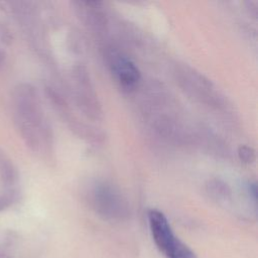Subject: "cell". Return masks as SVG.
I'll return each instance as SVG.
<instances>
[{"label": "cell", "mask_w": 258, "mask_h": 258, "mask_svg": "<svg viewBox=\"0 0 258 258\" xmlns=\"http://www.w3.org/2000/svg\"><path fill=\"white\" fill-rule=\"evenodd\" d=\"M88 198L94 208L109 217H120L127 211V201L120 188L106 180H95L88 186Z\"/></svg>", "instance_id": "2"}, {"label": "cell", "mask_w": 258, "mask_h": 258, "mask_svg": "<svg viewBox=\"0 0 258 258\" xmlns=\"http://www.w3.org/2000/svg\"><path fill=\"white\" fill-rule=\"evenodd\" d=\"M206 188L209 195L216 200H227L231 196V189L229 185L221 179H211L208 181Z\"/></svg>", "instance_id": "7"}, {"label": "cell", "mask_w": 258, "mask_h": 258, "mask_svg": "<svg viewBox=\"0 0 258 258\" xmlns=\"http://www.w3.org/2000/svg\"><path fill=\"white\" fill-rule=\"evenodd\" d=\"M76 10L81 19L91 28L100 29L105 25V14L98 2H75Z\"/></svg>", "instance_id": "6"}, {"label": "cell", "mask_w": 258, "mask_h": 258, "mask_svg": "<svg viewBox=\"0 0 258 258\" xmlns=\"http://www.w3.org/2000/svg\"><path fill=\"white\" fill-rule=\"evenodd\" d=\"M248 191L252 196L253 200L256 201V198H257V185H256L255 182H250L248 184Z\"/></svg>", "instance_id": "9"}, {"label": "cell", "mask_w": 258, "mask_h": 258, "mask_svg": "<svg viewBox=\"0 0 258 258\" xmlns=\"http://www.w3.org/2000/svg\"><path fill=\"white\" fill-rule=\"evenodd\" d=\"M108 62L117 82L126 89L136 87L140 81V71L129 56L119 51H110Z\"/></svg>", "instance_id": "5"}, {"label": "cell", "mask_w": 258, "mask_h": 258, "mask_svg": "<svg viewBox=\"0 0 258 258\" xmlns=\"http://www.w3.org/2000/svg\"><path fill=\"white\" fill-rule=\"evenodd\" d=\"M72 87L75 99L81 110L91 119L97 120L102 115L98 96L91 82L88 71L81 66L72 71Z\"/></svg>", "instance_id": "3"}, {"label": "cell", "mask_w": 258, "mask_h": 258, "mask_svg": "<svg viewBox=\"0 0 258 258\" xmlns=\"http://www.w3.org/2000/svg\"><path fill=\"white\" fill-rule=\"evenodd\" d=\"M177 75L183 90L192 98L207 104H213L218 101L212 83L203 75L189 68L179 70Z\"/></svg>", "instance_id": "4"}, {"label": "cell", "mask_w": 258, "mask_h": 258, "mask_svg": "<svg viewBox=\"0 0 258 258\" xmlns=\"http://www.w3.org/2000/svg\"><path fill=\"white\" fill-rule=\"evenodd\" d=\"M238 156L242 162L247 163V164L253 163L256 159L255 150L252 147L247 146V145H241L238 148Z\"/></svg>", "instance_id": "8"}, {"label": "cell", "mask_w": 258, "mask_h": 258, "mask_svg": "<svg viewBox=\"0 0 258 258\" xmlns=\"http://www.w3.org/2000/svg\"><path fill=\"white\" fill-rule=\"evenodd\" d=\"M147 218L153 241L166 258H197L195 253L174 235L163 213L152 209L148 211Z\"/></svg>", "instance_id": "1"}]
</instances>
